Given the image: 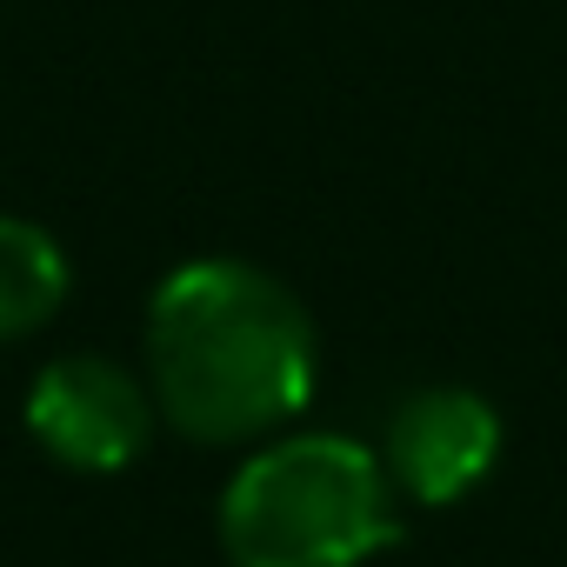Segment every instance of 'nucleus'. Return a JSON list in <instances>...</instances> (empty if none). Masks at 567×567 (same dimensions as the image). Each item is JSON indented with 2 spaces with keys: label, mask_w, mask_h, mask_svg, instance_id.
<instances>
[{
  "label": "nucleus",
  "mask_w": 567,
  "mask_h": 567,
  "mask_svg": "<svg viewBox=\"0 0 567 567\" xmlns=\"http://www.w3.org/2000/svg\"><path fill=\"white\" fill-rule=\"evenodd\" d=\"M315 321L247 260H187L147 301V388L174 434L240 447L280 434L315 394Z\"/></svg>",
  "instance_id": "f257e3e1"
},
{
  "label": "nucleus",
  "mask_w": 567,
  "mask_h": 567,
  "mask_svg": "<svg viewBox=\"0 0 567 567\" xmlns=\"http://www.w3.org/2000/svg\"><path fill=\"white\" fill-rule=\"evenodd\" d=\"M394 481L348 434H280L240 461L220 494L234 567H368L401 540Z\"/></svg>",
  "instance_id": "f03ea898"
},
{
  "label": "nucleus",
  "mask_w": 567,
  "mask_h": 567,
  "mask_svg": "<svg viewBox=\"0 0 567 567\" xmlns=\"http://www.w3.org/2000/svg\"><path fill=\"white\" fill-rule=\"evenodd\" d=\"M154 388L107 354H61L28 388V434L74 474H121L154 441Z\"/></svg>",
  "instance_id": "7ed1b4c3"
},
{
  "label": "nucleus",
  "mask_w": 567,
  "mask_h": 567,
  "mask_svg": "<svg viewBox=\"0 0 567 567\" xmlns=\"http://www.w3.org/2000/svg\"><path fill=\"white\" fill-rule=\"evenodd\" d=\"M501 461V414L474 388H421L388 414L381 467L401 501L454 507L467 501Z\"/></svg>",
  "instance_id": "20e7f679"
},
{
  "label": "nucleus",
  "mask_w": 567,
  "mask_h": 567,
  "mask_svg": "<svg viewBox=\"0 0 567 567\" xmlns=\"http://www.w3.org/2000/svg\"><path fill=\"white\" fill-rule=\"evenodd\" d=\"M68 301V254L48 227L0 214V341L48 328Z\"/></svg>",
  "instance_id": "39448f33"
}]
</instances>
